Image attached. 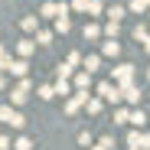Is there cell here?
Instances as JSON below:
<instances>
[{"label":"cell","instance_id":"obj_8","mask_svg":"<svg viewBox=\"0 0 150 150\" xmlns=\"http://www.w3.org/2000/svg\"><path fill=\"white\" fill-rule=\"evenodd\" d=\"M147 75H150V72H147Z\"/></svg>","mask_w":150,"mask_h":150},{"label":"cell","instance_id":"obj_3","mask_svg":"<svg viewBox=\"0 0 150 150\" xmlns=\"http://www.w3.org/2000/svg\"><path fill=\"white\" fill-rule=\"evenodd\" d=\"M137 13H144V10H150V0H134V4H131Z\"/></svg>","mask_w":150,"mask_h":150},{"label":"cell","instance_id":"obj_4","mask_svg":"<svg viewBox=\"0 0 150 150\" xmlns=\"http://www.w3.org/2000/svg\"><path fill=\"white\" fill-rule=\"evenodd\" d=\"M131 121H134V124H137V127H140V124H144V121H147V114H144V111H137V114H134V117H131Z\"/></svg>","mask_w":150,"mask_h":150},{"label":"cell","instance_id":"obj_7","mask_svg":"<svg viewBox=\"0 0 150 150\" xmlns=\"http://www.w3.org/2000/svg\"><path fill=\"white\" fill-rule=\"evenodd\" d=\"M144 42H147V52H150V36H147V39H144Z\"/></svg>","mask_w":150,"mask_h":150},{"label":"cell","instance_id":"obj_6","mask_svg":"<svg viewBox=\"0 0 150 150\" xmlns=\"http://www.w3.org/2000/svg\"><path fill=\"white\" fill-rule=\"evenodd\" d=\"M75 7H79V10H85V7H88V0H75Z\"/></svg>","mask_w":150,"mask_h":150},{"label":"cell","instance_id":"obj_1","mask_svg":"<svg viewBox=\"0 0 150 150\" xmlns=\"http://www.w3.org/2000/svg\"><path fill=\"white\" fill-rule=\"evenodd\" d=\"M101 95L108 98V101H117V98H121V95H117V91H114L111 85H101Z\"/></svg>","mask_w":150,"mask_h":150},{"label":"cell","instance_id":"obj_5","mask_svg":"<svg viewBox=\"0 0 150 150\" xmlns=\"http://www.w3.org/2000/svg\"><path fill=\"white\" fill-rule=\"evenodd\" d=\"M140 144H144V147L150 150V134H144V137H140Z\"/></svg>","mask_w":150,"mask_h":150},{"label":"cell","instance_id":"obj_2","mask_svg":"<svg viewBox=\"0 0 150 150\" xmlns=\"http://www.w3.org/2000/svg\"><path fill=\"white\" fill-rule=\"evenodd\" d=\"M117 79H121V82H131V65H121V69H117Z\"/></svg>","mask_w":150,"mask_h":150}]
</instances>
